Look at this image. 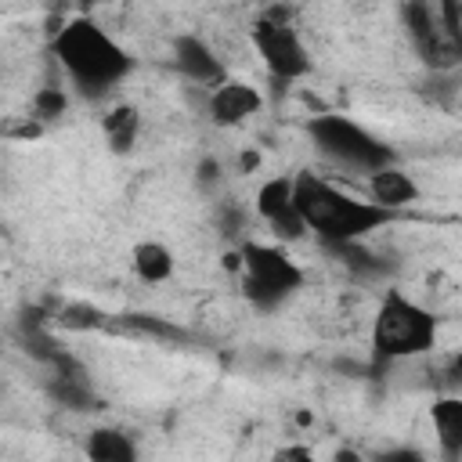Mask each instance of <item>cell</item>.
Returning <instances> with one entry per match:
<instances>
[{"label": "cell", "instance_id": "obj_8", "mask_svg": "<svg viewBox=\"0 0 462 462\" xmlns=\"http://www.w3.org/2000/svg\"><path fill=\"white\" fill-rule=\"evenodd\" d=\"M170 54H173L177 72H180L184 79L199 83V87H209V90H213V87H220V83L227 79V72H224L217 51H213L202 36H195V32H177L173 43H170Z\"/></svg>", "mask_w": 462, "mask_h": 462}, {"label": "cell", "instance_id": "obj_5", "mask_svg": "<svg viewBox=\"0 0 462 462\" xmlns=\"http://www.w3.org/2000/svg\"><path fill=\"white\" fill-rule=\"evenodd\" d=\"M307 134H310V141L318 144L321 155H328V159H336V162H343V166H350V170L372 173V170H379V166L397 162L393 148H386V144H383L375 134H368L361 123H354V119H346V116H336V112L314 116V119L307 123Z\"/></svg>", "mask_w": 462, "mask_h": 462}, {"label": "cell", "instance_id": "obj_20", "mask_svg": "<svg viewBox=\"0 0 462 462\" xmlns=\"http://www.w3.org/2000/svg\"><path fill=\"white\" fill-rule=\"evenodd\" d=\"M267 462H318V458H314V451L307 444H282V448L271 451Z\"/></svg>", "mask_w": 462, "mask_h": 462}, {"label": "cell", "instance_id": "obj_24", "mask_svg": "<svg viewBox=\"0 0 462 462\" xmlns=\"http://www.w3.org/2000/svg\"><path fill=\"white\" fill-rule=\"evenodd\" d=\"M220 267H224V271H231V274H242V256H238V245H235V249H224Z\"/></svg>", "mask_w": 462, "mask_h": 462}, {"label": "cell", "instance_id": "obj_14", "mask_svg": "<svg viewBox=\"0 0 462 462\" xmlns=\"http://www.w3.org/2000/svg\"><path fill=\"white\" fill-rule=\"evenodd\" d=\"M87 462H137V440L119 426H94L83 440Z\"/></svg>", "mask_w": 462, "mask_h": 462}, {"label": "cell", "instance_id": "obj_1", "mask_svg": "<svg viewBox=\"0 0 462 462\" xmlns=\"http://www.w3.org/2000/svg\"><path fill=\"white\" fill-rule=\"evenodd\" d=\"M292 206L307 224V235H318L328 245H357L372 231L393 224L401 213H390L368 199L346 195L332 180L318 177L314 170L292 173Z\"/></svg>", "mask_w": 462, "mask_h": 462}, {"label": "cell", "instance_id": "obj_19", "mask_svg": "<svg viewBox=\"0 0 462 462\" xmlns=\"http://www.w3.org/2000/svg\"><path fill=\"white\" fill-rule=\"evenodd\" d=\"M43 130L47 126L36 123L32 116H11V119L0 123V137H7V141H40Z\"/></svg>", "mask_w": 462, "mask_h": 462}, {"label": "cell", "instance_id": "obj_25", "mask_svg": "<svg viewBox=\"0 0 462 462\" xmlns=\"http://www.w3.org/2000/svg\"><path fill=\"white\" fill-rule=\"evenodd\" d=\"M260 162H263V155H260V152H253V148L238 155V170H242V173H253V170H256Z\"/></svg>", "mask_w": 462, "mask_h": 462}, {"label": "cell", "instance_id": "obj_4", "mask_svg": "<svg viewBox=\"0 0 462 462\" xmlns=\"http://www.w3.org/2000/svg\"><path fill=\"white\" fill-rule=\"evenodd\" d=\"M238 256H242V292L256 310L282 307L307 282L303 267L282 245L245 238V242H238Z\"/></svg>", "mask_w": 462, "mask_h": 462}, {"label": "cell", "instance_id": "obj_2", "mask_svg": "<svg viewBox=\"0 0 462 462\" xmlns=\"http://www.w3.org/2000/svg\"><path fill=\"white\" fill-rule=\"evenodd\" d=\"M51 54L58 58L69 83L83 97H105L112 87H119L134 72L130 51L116 36H108V29H101L83 14L54 29Z\"/></svg>", "mask_w": 462, "mask_h": 462}, {"label": "cell", "instance_id": "obj_17", "mask_svg": "<svg viewBox=\"0 0 462 462\" xmlns=\"http://www.w3.org/2000/svg\"><path fill=\"white\" fill-rule=\"evenodd\" d=\"M126 328V332H137V336H155V339H170V343H184L188 332L166 318H155V314H123L119 321L112 318V328Z\"/></svg>", "mask_w": 462, "mask_h": 462}, {"label": "cell", "instance_id": "obj_11", "mask_svg": "<svg viewBox=\"0 0 462 462\" xmlns=\"http://www.w3.org/2000/svg\"><path fill=\"white\" fill-rule=\"evenodd\" d=\"M430 419H433V437H437L444 462H458V455H462V397L440 393L430 408Z\"/></svg>", "mask_w": 462, "mask_h": 462}, {"label": "cell", "instance_id": "obj_12", "mask_svg": "<svg viewBox=\"0 0 462 462\" xmlns=\"http://www.w3.org/2000/svg\"><path fill=\"white\" fill-rule=\"evenodd\" d=\"M137 134H141V112H137V105L119 101V105H112L101 116V137H105V144H108L112 155H130L134 144H137Z\"/></svg>", "mask_w": 462, "mask_h": 462}, {"label": "cell", "instance_id": "obj_26", "mask_svg": "<svg viewBox=\"0 0 462 462\" xmlns=\"http://www.w3.org/2000/svg\"><path fill=\"white\" fill-rule=\"evenodd\" d=\"M332 462H365V455L346 444V448H336V451H332Z\"/></svg>", "mask_w": 462, "mask_h": 462}, {"label": "cell", "instance_id": "obj_10", "mask_svg": "<svg viewBox=\"0 0 462 462\" xmlns=\"http://www.w3.org/2000/svg\"><path fill=\"white\" fill-rule=\"evenodd\" d=\"M419 199H422V191H419L415 177L408 170H401L397 162L379 166V170L368 173V202H375V206H383L390 213H401Z\"/></svg>", "mask_w": 462, "mask_h": 462}, {"label": "cell", "instance_id": "obj_6", "mask_svg": "<svg viewBox=\"0 0 462 462\" xmlns=\"http://www.w3.org/2000/svg\"><path fill=\"white\" fill-rule=\"evenodd\" d=\"M256 54L263 58V69L271 72V79L278 83H296L303 76H310L314 58L303 43V36L289 25V18H282V11L260 14V22L249 29Z\"/></svg>", "mask_w": 462, "mask_h": 462}, {"label": "cell", "instance_id": "obj_9", "mask_svg": "<svg viewBox=\"0 0 462 462\" xmlns=\"http://www.w3.org/2000/svg\"><path fill=\"white\" fill-rule=\"evenodd\" d=\"M263 108V94L245 83V79H224L220 87L209 90V101H206V112L217 126H238L245 119H253L256 112Z\"/></svg>", "mask_w": 462, "mask_h": 462}, {"label": "cell", "instance_id": "obj_13", "mask_svg": "<svg viewBox=\"0 0 462 462\" xmlns=\"http://www.w3.org/2000/svg\"><path fill=\"white\" fill-rule=\"evenodd\" d=\"M130 267H134V274H137L144 285H162V282L173 278L177 260H173V249H170L166 242H159V238H141V242L130 249Z\"/></svg>", "mask_w": 462, "mask_h": 462}, {"label": "cell", "instance_id": "obj_23", "mask_svg": "<svg viewBox=\"0 0 462 462\" xmlns=\"http://www.w3.org/2000/svg\"><path fill=\"white\" fill-rule=\"evenodd\" d=\"M220 231H224V235L242 231V217H238V209H224V217H220Z\"/></svg>", "mask_w": 462, "mask_h": 462}, {"label": "cell", "instance_id": "obj_15", "mask_svg": "<svg viewBox=\"0 0 462 462\" xmlns=\"http://www.w3.org/2000/svg\"><path fill=\"white\" fill-rule=\"evenodd\" d=\"M260 220H267V227H274L278 220L292 217L296 206H292V173H278V177H267L253 199Z\"/></svg>", "mask_w": 462, "mask_h": 462}, {"label": "cell", "instance_id": "obj_18", "mask_svg": "<svg viewBox=\"0 0 462 462\" xmlns=\"http://www.w3.org/2000/svg\"><path fill=\"white\" fill-rule=\"evenodd\" d=\"M69 112V94H65V87H58V83H47V87H40L36 94H32V119L36 123H54V119H61Z\"/></svg>", "mask_w": 462, "mask_h": 462}, {"label": "cell", "instance_id": "obj_7", "mask_svg": "<svg viewBox=\"0 0 462 462\" xmlns=\"http://www.w3.org/2000/svg\"><path fill=\"white\" fill-rule=\"evenodd\" d=\"M401 14H404L408 36H411L419 58H422L433 72H455V69L462 65V40H455L451 32L440 29L433 4L415 0V4H408Z\"/></svg>", "mask_w": 462, "mask_h": 462}, {"label": "cell", "instance_id": "obj_16", "mask_svg": "<svg viewBox=\"0 0 462 462\" xmlns=\"http://www.w3.org/2000/svg\"><path fill=\"white\" fill-rule=\"evenodd\" d=\"M51 325L61 332H101L112 328V314L87 300H69L51 314Z\"/></svg>", "mask_w": 462, "mask_h": 462}, {"label": "cell", "instance_id": "obj_22", "mask_svg": "<svg viewBox=\"0 0 462 462\" xmlns=\"http://www.w3.org/2000/svg\"><path fill=\"white\" fill-rule=\"evenodd\" d=\"M372 462H430V458L415 448H390V451H379Z\"/></svg>", "mask_w": 462, "mask_h": 462}, {"label": "cell", "instance_id": "obj_3", "mask_svg": "<svg viewBox=\"0 0 462 462\" xmlns=\"http://www.w3.org/2000/svg\"><path fill=\"white\" fill-rule=\"evenodd\" d=\"M437 346V318L404 289L390 285L379 296L372 318V354L379 361H411L426 357Z\"/></svg>", "mask_w": 462, "mask_h": 462}, {"label": "cell", "instance_id": "obj_21", "mask_svg": "<svg viewBox=\"0 0 462 462\" xmlns=\"http://www.w3.org/2000/svg\"><path fill=\"white\" fill-rule=\"evenodd\" d=\"M220 162L213 159V155H206V159H199V166H195V180L202 184V188H213V184H220Z\"/></svg>", "mask_w": 462, "mask_h": 462}]
</instances>
